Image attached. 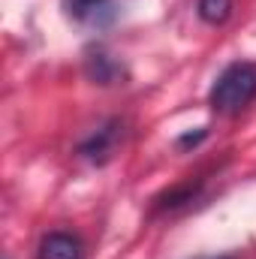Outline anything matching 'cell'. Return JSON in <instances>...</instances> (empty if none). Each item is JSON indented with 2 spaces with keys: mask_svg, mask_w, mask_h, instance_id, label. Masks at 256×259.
Returning a JSON list of instances; mask_svg holds the SVG:
<instances>
[{
  "mask_svg": "<svg viewBox=\"0 0 256 259\" xmlns=\"http://www.w3.org/2000/svg\"><path fill=\"white\" fill-rule=\"evenodd\" d=\"M256 100V66L247 61L229 64L211 84L208 106L217 115H241Z\"/></svg>",
  "mask_w": 256,
  "mask_h": 259,
  "instance_id": "cell-1",
  "label": "cell"
},
{
  "mask_svg": "<svg viewBox=\"0 0 256 259\" xmlns=\"http://www.w3.org/2000/svg\"><path fill=\"white\" fill-rule=\"evenodd\" d=\"M121 145H124V121H121V118H109L106 124H100L91 136H84V139L78 142L75 154H78L81 160L94 163V166H106V163L118 154Z\"/></svg>",
  "mask_w": 256,
  "mask_h": 259,
  "instance_id": "cell-2",
  "label": "cell"
},
{
  "mask_svg": "<svg viewBox=\"0 0 256 259\" xmlns=\"http://www.w3.org/2000/svg\"><path fill=\"white\" fill-rule=\"evenodd\" d=\"M81 69H84V78L91 84H100V88H115V84H124L127 81V66H124V61L118 55H112L106 46L84 49Z\"/></svg>",
  "mask_w": 256,
  "mask_h": 259,
  "instance_id": "cell-3",
  "label": "cell"
},
{
  "mask_svg": "<svg viewBox=\"0 0 256 259\" xmlns=\"http://www.w3.org/2000/svg\"><path fill=\"white\" fill-rule=\"evenodd\" d=\"M64 15L84 27H109L118 18V0H61Z\"/></svg>",
  "mask_w": 256,
  "mask_h": 259,
  "instance_id": "cell-4",
  "label": "cell"
},
{
  "mask_svg": "<svg viewBox=\"0 0 256 259\" xmlns=\"http://www.w3.org/2000/svg\"><path fill=\"white\" fill-rule=\"evenodd\" d=\"M81 241L69 232H49L42 241H39V250L36 259H81Z\"/></svg>",
  "mask_w": 256,
  "mask_h": 259,
  "instance_id": "cell-5",
  "label": "cell"
},
{
  "mask_svg": "<svg viewBox=\"0 0 256 259\" xmlns=\"http://www.w3.org/2000/svg\"><path fill=\"white\" fill-rule=\"evenodd\" d=\"M199 187H202V178H196V181H187V184H181V187H172L169 193H163L160 199H157L154 211H175V208L187 205V202H193V199H196Z\"/></svg>",
  "mask_w": 256,
  "mask_h": 259,
  "instance_id": "cell-6",
  "label": "cell"
},
{
  "mask_svg": "<svg viewBox=\"0 0 256 259\" xmlns=\"http://www.w3.org/2000/svg\"><path fill=\"white\" fill-rule=\"evenodd\" d=\"M196 12L205 24L217 27V24H226L229 15H232V0H199L196 3Z\"/></svg>",
  "mask_w": 256,
  "mask_h": 259,
  "instance_id": "cell-7",
  "label": "cell"
},
{
  "mask_svg": "<svg viewBox=\"0 0 256 259\" xmlns=\"http://www.w3.org/2000/svg\"><path fill=\"white\" fill-rule=\"evenodd\" d=\"M205 136H208V130H205V127H199L196 133H184V136H178V139H175V148H178V151L196 148V145H199V142H202Z\"/></svg>",
  "mask_w": 256,
  "mask_h": 259,
  "instance_id": "cell-8",
  "label": "cell"
},
{
  "mask_svg": "<svg viewBox=\"0 0 256 259\" xmlns=\"http://www.w3.org/2000/svg\"><path fill=\"white\" fill-rule=\"evenodd\" d=\"M217 259H229V256H217Z\"/></svg>",
  "mask_w": 256,
  "mask_h": 259,
  "instance_id": "cell-9",
  "label": "cell"
}]
</instances>
